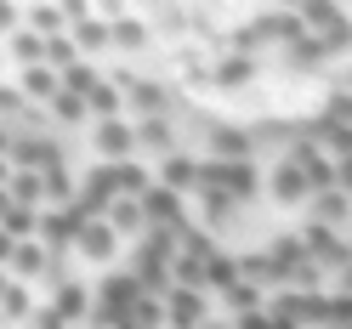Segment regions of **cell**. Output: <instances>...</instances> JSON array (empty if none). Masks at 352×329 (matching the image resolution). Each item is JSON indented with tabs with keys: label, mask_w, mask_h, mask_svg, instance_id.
I'll return each mask as SVG.
<instances>
[{
	"label": "cell",
	"mask_w": 352,
	"mask_h": 329,
	"mask_svg": "<svg viewBox=\"0 0 352 329\" xmlns=\"http://www.w3.org/2000/svg\"><path fill=\"white\" fill-rule=\"evenodd\" d=\"M74 63H80V57H74V40H69V34H52V40H46V69L63 74V69H74Z\"/></svg>",
	"instance_id": "603a6c76"
},
{
	"label": "cell",
	"mask_w": 352,
	"mask_h": 329,
	"mask_svg": "<svg viewBox=\"0 0 352 329\" xmlns=\"http://www.w3.org/2000/svg\"><path fill=\"white\" fill-rule=\"evenodd\" d=\"M250 80H256V57H245V52H228L210 69V85H222V91H239V85H250Z\"/></svg>",
	"instance_id": "52a82bcc"
},
{
	"label": "cell",
	"mask_w": 352,
	"mask_h": 329,
	"mask_svg": "<svg viewBox=\"0 0 352 329\" xmlns=\"http://www.w3.org/2000/svg\"><path fill=\"white\" fill-rule=\"evenodd\" d=\"M142 216H148V227H176V233H182V193H170V188H160V182H153L148 193H142Z\"/></svg>",
	"instance_id": "7a4b0ae2"
},
{
	"label": "cell",
	"mask_w": 352,
	"mask_h": 329,
	"mask_svg": "<svg viewBox=\"0 0 352 329\" xmlns=\"http://www.w3.org/2000/svg\"><path fill=\"white\" fill-rule=\"evenodd\" d=\"M46 256H52V250L40 245V238H23V245L12 250V278H29V284H34L40 273H46Z\"/></svg>",
	"instance_id": "8fae6325"
},
{
	"label": "cell",
	"mask_w": 352,
	"mask_h": 329,
	"mask_svg": "<svg viewBox=\"0 0 352 329\" xmlns=\"http://www.w3.org/2000/svg\"><path fill=\"white\" fill-rule=\"evenodd\" d=\"M273 199H278V205H307V199H313V188H307L301 165L278 159V170H273Z\"/></svg>",
	"instance_id": "8992f818"
},
{
	"label": "cell",
	"mask_w": 352,
	"mask_h": 329,
	"mask_svg": "<svg viewBox=\"0 0 352 329\" xmlns=\"http://www.w3.org/2000/svg\"><path fill=\"white\" fill-rule=\"evenodd\" d=\"M165 318H170L176 329H193V324L205 318V295H199V290H182V284L165 290Z\"/></svg>",
	"instance_id": "5b68a950"
},
{
	"label": "cell",
	"mask_w": 352,
	"mask_h": 329,
	"mask_svg": "<svg viewBox=\"0 0 352 329\" xmlns=\"http://www.w3.org/2000/svg\"><path fill=\"white\" fill-rule=\"evenodd\" d=\"M199 159H188V153H165V165H160V188H170V193H188V188H199Z\"/></svg>",
	"instance_id": "277c9868"
},
{
	"label": "cell",
	"mask_w": 352,
	"mask_h": 329,
	"mask_svg": "<svg viewBox=\"0 0 352 329\" xmlns=\"http://www.w3.org/2000/svg\"><path fill=\"white\" fill-rule=\"evenodd\" d=\"M0 153H6V125H0Z\"/></svg>",
	"instance_id": "d590c367"
},
{
	"label": "cell",
	"mask_w": 352,
	"mask_h": 329,
	"mask_svg": "<svg viewBox=\"0 0 352 329\" xmlns=\"http://www.w3.org/2000/svg\"><path fill=\"white\" fill-rule=\"evenodd\" d=\"M12 250H17V238H12L6 227H0V267H12Z\"/></svg>",
	"instance_id": "d6a6232c"
},
{
	"label": "cell",
	"mask_w": 352,
	"mask_h": 329,
	"mask_svg": "<svg viewBox=\"0 0 352 329\" xmlns=\"http://www.w3.org/2000/svg\"><path fill=\"white\" fill-rule=\"evenodd\" d=\"M108 227H114L120 238H137V233H148V216H142V199H114L108 205V216H102Z\"/></svg>",
	"instance_id": "ba28073f"
},
{
	"label": "cell",
	"mask_w": 352,
	"mask_h": 329,
	"mask_svg": "<svg viewBox=\"0 0 352 329\" xmlns=\"http://www.w3.org/2000/svg\"><path fill=\"white\" fill-rule=\"evenodd\" d=\"M17 91H23L29 102H57L63 97V80H57V69H23V80H17Z\"/></svg>",
	"instance_id": "9c48e42d"
},
{
	"label": "cell",
	"mask_w": 352,
	"mask_h": 329,
	"mask_svg": "<svg viewBox=\"0 0 352 329\" xmlns=\"http://www.w3.org/2000/svg\"><path fill=\"white\" fill-rule=\"evenodd\" d=\"M0 227H6V233L17 238V245H23V238H34V233H40V210H34V205H12Z\"/></svg>",
	"instance_id": "ffe728a7"
},
{
	"label": "cell",
	"mask_w": 352,
	"mask_h": 329,
	"mask_svg": "<svg viewBox=\"0 0 352 329\" xmlns=\"http://www.w3.org/2000/svg\"><path fill=\"white\" fill-rule=\"evenodd\" d=\"M52 114H57L63 125H80L85 114H91V108H85V97H74V91H63V97L52 102Z\"/></svg>",
	"instance_id": "4316f807"
},
{
	"label": "cell",
	"mask_w": 352,
	"mask_h": 329,
	"mask_svg": "<svg viewBox=\"0 0 352 329\" xmlns=\"http://www.w3.org/2000/svg\"><path fill=\"white\" fill-rule=\"evenodd\" d=\"M74 46H85V52H102V46H114V34H108V23H97V17L91 12H85V17H74Z\"/></svg>",
	"instance_id": "2e32d148"
},
{
	"label": "cell",
	"mask_w": 352,
	"mask_h": 329,
	"mask_svg": "<svg viewBox=\"0 0 352 329\" xmlns=\"http://www.w3.org/2000/svg\"><path fill=\"white\" fill-rule=\"evenodd\" d=\"M336 188L352 199V159H336Z\"/></svg>",
	"instance_id": "1f68e13d"
},
{
	"label": "cell",
	"mask_w": 352,
	"mask_h": 329,
	"mask_svg": "<svg viewBox=\"0 0 352 329\" xmlns=\"http://www.w3.org/2000/svg\"><path fill=\"white\" fill-rule=\"evenodd\" d=\"M228 306H233V313H239V318H245V313H256V306H261V290H256V284H250V278H239V284H233V290H228Z\"/></svg>",
	"instance_id": "d4e9b609"
},
{
	"label": "cell",
	"mask_w": 352,
	"mask_h": 329,
	"mask_svg": "<svg viewBox=\"0 0 352 329\" xmlns=\"http://www.w3.org/2000/svg\"><path fill=\"white\" fill-rule=\"evenodd\" d=\"M57 80H63V91H74V97H91L97 85H102V80H97V69H91V63H74V69H63Z\"/></svg>",
	"instance_id": "7402d4cb"
},
{
	"label": "cell",
	"mask_w": 352,
	"mask_h": 329,
	"mask_svg": "<svg viewBox=\"0 0 352 329\" xmlns=\"http://www.w3.org/2000/svg\"><path fill=\"white\" fill-rule=\"evenodd\" d=\"M131 102H137V114H142V120H160V108H165V91H160V85H148V80H137Z\"/></svg>",
	"instance_id": "cb8c5ba5"
},
{
	"label": "cell",
	"mask_w": 352,
	"mask_h": 329,
	"mask_svg": "<svg viewBox=\"0 0 352 329\" xmlns=\"http://www.w3.org/2000/svg\"><path fill=\"white\" fill-rule=\"evenodd\" d=\"M52 313H57L63 324L85 318V313H91V290H85V284H57V301H52Z\"/></svg>",
	"instance_id": "7c38bea8"
},
{
	"label": "cell",
	"mask_w": 352,
	"mask_h": 329,
	"mask_svg": "<svg viewBox=\"0 0 352 329\" xmlns=\"http://www.w3.org/2000/svg\"><path fill=\"white\" fill-rule=\"evenodd\" d=\"M12 199L17 205H46V170H17L12 177Z\"/></svg>",
	"instance_id": "ac0fdd59"
},
{
	"label": "cell",
	"mask_w": 352,
	"mask_h": 329,
	"mask_svg": "<svg viewBox=\"0 0 352 329\" xmlns=\"http://www.w3.org/2000/svg\"><path fill=\"white\" fill-rule=\"evenodd\" d=\"M74 250H80L85 261H108V256L120 250V233H114V227H108L102 216H97V222H85V227H80V238H74Z\"/></svg>",
	"instance_id": "3957f363"
},
{
	"label": "cell",
	"mask_w": 352,
	"mask_h": 329,
	"mask_svg": "<svg viewBox=\"0 0 352 329\" xmlns=\"http://www.w3.org/2000/svg\"><path fill=\"white\" fill-rule=\"evenodd\" d=\"M97 153H102L108 165H131V153H137V125L102 120V125H97Z\"/></svg>",
	"instance_id": "6da1fadb"
},
{
	"label": "cell",
	"mask_w": 352,
	"mask_h": 329,
	"mask_svg": "<svg viewBox=\"0 0 352 329\" xmlns=\"http://www.w3.org/2000/svg\"><path fill=\"white\" fill-rule=\"evenodd\" d=\"M23 29H34V34H63V29H69V6H29L23 12Z\"/></svg>",
	"instance_id": "9a60e30c"
},
{
	"label": "cell",
	"mask_w": 352,
	"mask_h": 329,
	"mask_svg": "<svg viewBox=\"0 0 352 329\" xmlns=\"http://www.w3.org/2000/svg\"><path fill=\"white\" fill-rule=\"evenodd\" d=\"M170 142H176V137H170V120H165V114L137 125V148H142V153H170Z\"/></svg>",
	"instance_id": "e0dca14e"
},
{
	"label": "cell",
	"mask_w": 352,
	"mask_h": 329,
	"mask_svg": "<svg viewBox=\"0 0 352 329\" xmlns=\"http://www.w3.org/2000/svg\"><path fill=\"white\" fill-rule=\"evenodd\" d=\"M6 57H17L23 69H46V34L17 29V34H12V46H6Z\"/></svg>",
	"instance_id": "4fadbf2b"
},
{
	"label": "cell",
	"mask_w": 352,
	"mask_h": 329,
	"mask_svg": "<svg viewBox=\"0 0 352 329\" xmlns=\"http://www.w3.org/2000/svg\"><path fill=\"white\" fill-rule=\"evenodd\" d=\"M17 199H12V188H0V222H6V210H12Z\"/></svg>",
	"instance_id": "836d02e7"
},
{
	"label": "cell",
	"mask_w": 352,
	"mask_h": 329,
	"mask_svg": "<svg viewBox=\"0 0 352 329\" xmlns=\"http://www.w3.org/2000/svg\"><path fill=\"white\" fill-rule=\"evenodd\" d=\"M6 290H12V278H6V267H0V301H6Z\"/></svg>",
	"instance_id": "e575fe53"
},
{
	"label": "cell",
	"mask_w": 352,
	"mask_h": 329,
	"mask_svg": "<svg viewBox=\"0 0 352 329\" xmlns=\"http://www.w3.org/2000/svg\"><path fill=\"white\" fill-rule=\"evenodd\" d=\"M29 108V97L23 91H12V85H0V114H23Z\"/></svg>",
	"instance_id": "f1b7e54d"
},
{
	"label": "cell",
	"mask_w": 352,
	"mask_h": 329,
	"mask_svg": "<svg viewBox=\"0 0 352 329\" xmlns=\"http://www.w3.org/2000/svg\"><path fill=\"white\" fill-rule=\"evenodd\" d=\"M23 29V6H6V0H0V34H17Z\"/></svg>",
	"instance_id": "f546056e"
},
{
	"label": "cell",
	"mask_w": 352,
	"mask_h": 329,
	"mask_svg": "<svg viewBox=\"0 0 352 329\" xmlns=\"http://www.w3.org/2000/svg\"><path fill=\"white\" fill-rule=\"evenodd\" d=\"M57 199H69V170H63V165L46 170V205H57Z\"/></svg>",
	"instance_id": "83f0119b"
},
{
	"label": "cell",
	"mask_w": 352,
	"mask_h": 329,
	"mask_svg": "<svg viewBox=\"0 0 352 329\" xmlns=\"http://www.w3.org/2000/svg\"><path fill=\"white\" fill-rule=\"evenodd\" d=\"M307 205H313V222H318V227H341L346 216H352V199H346L341 188H329V193H313Z\"/></svg>",
	"instance_id": "30bf717a"
},
{
	"label": "cell",
	"mask_w": 352,
	"mask_h": 329,
	"mask_svg": "<svg viewBox=\"0 0 352 329\" xmlns=\"http://www.w3.org/2000/svg\"><path fill=\"white\" fill-rule=\"evenodd\" d=\"M0 63H6V52H0Z\"/></svg>",
	"instance_id": "74e56055"
},
{
	"label": "cell",
	"mask_w": 352,
	"mask_h": 329,
	"mask_svg": "<svg viewBox=\"0 0 352 329\" xmlns=\"http://www.w3.org/2000/svg\"><path fill=\"white\" fill-rule=\"evenodd\" d=\"M346 91H352V85H346Z\"/></svg>",
	"instance_id": "f35d334b"
},
{
	"label": "cell",
	"mask_w": 352,
	"mask_h": 329,
	"mask_svg": "<svg viewBox=\"0 0 352 329\" xmlns=\"http://www.w3.org/2000/svg\"><path fill=\"white\" fill-rule=\"evenodd\" d=\"M6 313L12 318H29V290H17V284H12V290H6Z\"/></svg>",
	"instance_id": "4dcf8cb0"
},
{
	"label": "cell",
	"mask_w": 352,
	"mask_h": 329,
	"mask_svg": "<svg viewBox=\"0 0 352 329\" xmlns=\"http://www.w3.org/2000/svg\"><path fill=\"white\" fill-rule=\"evenodd\" d=\"M346 261H352V245H346Z\"/></svg>",
	"instance_id": "8d00e7d4"
},
{
	"label": "cell",
	"mask_w": 352,
	"mask_h": 329,
	"mask_svg": "<svg viewBox=\"0 0 352 329\" xmlns=\"http://www.w3.org/2000/svg\"><path fill=\"white\" fill-rule=\"evenodd\" d=\"M108 34H114L120 52H137L142 40H148V23H142V17H131V12H108Z\"/></svg>",
	"instance_id": "5bb4252c"
},
{
	"label": "cell",
	"mask_w": 352,
	"mask_h": 329,
	"mask_svg": "<svg viewBox=\"0 0 352 329\" xmlns=\"http://www.w3.org/2000/svg\"><path fill=\"white\" fill-rule=\"evenodd\" d=\"M233 284H239V261H233V256H210V261H205V290H222V295H228Z\"/></svg>",
	"instance_id": "d6986e66"
},
{
	"label": "cell",
	"mask_w": 352,
	"mask_h": 329,
	"mask_svg": "<svg viewBox=\"0 0 352 329\" xmlns=\"http://www.w3.org/2000/svg\"><path fill=\"white\" fill-rule=\"evenodd\" d=\"M199 199H205V222H210V227H222L228 216H233V205H239L228 188H199Z\"/></svg>",
	"instance_id": "44dd1931"
},
{
	"label": "cell",
	"mask_w": 352,
	"mask_h": 329,
	"mask_svg": "<svg viewBox=\"0 0 352 329\" xmlns=\"http://www.w3.org/2000/svg\"><path fill=\"white\" fill-rule=\"evenodd\" d=\"M85 108L102 114V120H120V91H114V85H97V91L85 97Z\"/></svg>",
	"instance_id": "484cf974"
}]
</instances>
